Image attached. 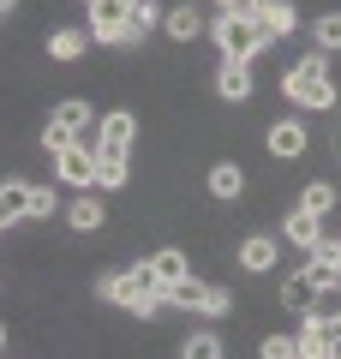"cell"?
Returning a JSON list of instances; mask_svg holds the SVG:
<instances>
[{"instance_id":"44dd1931","label":"cell","mask_w":341,"mask_h":359,"mask_svg":"<svg viewBox=\"0 0 341 359\" xmlns=\"http://www.w3.org/2000/svg\"><path fill=\"white\" fill-rule=\"evenodd\" d=\"M168 299H174V306H210V282H198V276H186V282H174L168 287Z\"/></svg>"},{"instance_id":"83f0119b","label":"cell","mask_w":341,"mask_h":359,"mask_svg":"<svg viewBox=\"0 0 341 359\" xmlns=\"http://www.w3.org/2000/svg\"><path fill=\"white\" fill-rule=\"evenodd\" d=\"M30 216H54V192L48 186H30Z\"/></svg>"},{"instance_id":"4fadbf2b","label":"cell","mask_w":341,"mask_h":359,"mask_svg":"<svg viewBox=\"0 0 341 359\" xmlns=\"http://www.w3.org/2000/svg\"><path fill=\"white\" fill-rule=\"evenodd\" d=\"M276 257H281V245L269 240V233H252V240L240 245V264L246 269H276Z\"/></svg>"},{"instance_id":"52a82bcc","label":"cell","mask_w":341,"mask_h":359,"mask_svg":"<svg viewBox=\"0 0 341 359\" xmlns=\"http://www.w3.org/2000/svg\"><path fill=\"white\" fill-rule=\"evenodd\" d=\"M317 299H323V287H317L312 276H305V269L281 282V306H288V311H300V318H305V311H317Z\"/></svg>"},{"instance_id":"ffe728a7","label":"cell","mask_w":341,"mask_h":359,"mask_svg":"<svg viewBox=\"0 0 341 359\" xmlns=\"http://www.w3.org/2000/svg\"><path fill=\"white\" fill-rule=\"evenodd\" d=\"M162 25V6L156 0H132V25H126V42H138L144 30H156Z\"/></svg>"},{"instance_id":"836d02e7","label":"cell","mask_w":341,"mask_h":359,"mask_svg":"<svg viewBox=\"0 0 341 359\" xmlns=\"http://www.w3.org/2000/svg\"><path fill=\"white\" fill-rule=\"evenodd\" d=\"M0 228H6V222H0Z\"/></svg>"},{"instance_id":"1f68e13d","label":"cell","mask_w":341,"mask_h":359,"mask_svg":"<svg viewBox=\"0 0 341 359\" xmlns=\"http://www.w3.org/2000/svg\"><path fill=\"white\" fill-rule=\"evenodd\" d=\"M329 245H335V269H341V240H329Z\"/></svg>"},{"instance_id":"2e32d148","label":"cell","mask_w":341,"mask_h":359,"mask_svg":"<svg viewBox=\"0 0 341 359\" xmlns=\"http://www.w3.org/2000/svg\"><path fill=\"white\" fill-rule=\"evenodd\" d=\"M210 192H215V198H240V192H246L240 162H215V168H210Z\"/></svg>"},{"instance_id":"3957f363","label":"cell","mask_w":341,"mask_h":359,"mask_svg":"<svg viewBox=\"0 0 341 359\" xmlns=\"http://www.w3.org/2000/svg\"><path fill=\"white\" fill-rule=\"evenodd\" d=\"M281 90H288V102L312 108V114L335 108V84H329L323 54H305V60H293V66H288V78H281Z\"/></svg>"},{"instance_id":"7402d4cb","label":"cell","mask_w":341,"mask_h":359,"mask_svg":"<svg viewBox=\"0 0 341 359\" xmlns=\"http://www.w3.org/2000/svg\"><path fill=\"white\" fill-rule=\"evenodd\" d=\"M66 222H72L78 233L102 228V198H72V210H66Z\"/></svg>"},{"instance_id":"5b68a950","label":"cell","mask_w":341,"mask_h":359,"mask_svg":"<svg viewBox=\"0 0 341 359\" xmlns=\"http://www.w3.org/2000/svg\"><path fill=\"white\" fill-rule=\"evenodd\" d=\"M126 25H132V0H90V36L126 42Z\"/></svg>"},{"instance_id":"e575fe53","label":"cell","mask_w":341,"mask_h":359,"mask_svg":"<svg viewBox=\"0 0 341 359\" xmlns=\"http://www.w3.org/2000/svg\"><path fill=\"white\" fill-rule=\"evenodd\" d=\"M84 6H90V0H84Z\"/></svg>"},{"instance_id":"8992f818","label":"cell","mask_w":341,"mask_h":359,"mask_svg":"<svg viewBox=\"0 0 341 359\" xmlns=\"http://www.w3.org/2000/svg\"><path fill=\"white\" fill-rule=\"evenodd\" d=\"M54 168H60V180H72V186H96V150H90L84 138L54 156Z\"/></svg>"},{"instance_id":"6da1fadb","label":"cell","mask_w":341,"mask_h":359,"mask_svg":"<svg viewBox=\"0 0 341 359\" xmlns=\"http://www.w3.org/2000/svg\"><path fill=\"white\" fill-rule=\"evenodd\" d=\"M96 294L114 299V306H126V311H138V318H150V311L168 306V282L150 269V257H144V264H132L126 276H102Z\"/></svg>"},{"instance_id":"9c48e42d","label":"cell","mask_w":341,"mask_h":359,"mask_svg":"<svg viewBox=\"0 0 341 359\" xmlns=\"http://www.w3.org/2000/svg\"><path fill=\"white\" fill-rule=\"evenodd\" d=\"M30 216V180H6L0 186V222L13 228V222H25Z\"/></svg>"},{"instance_id":"d6a6232c","label":"cell","mask_w":341,"mask_h":359,"mask_svg":"<svg viewBox=\"0 0 341 359\" xmlns=\"http://www.w3.org/2000/svg\"><path fill=\"white\" fill-rule=\"evenodd\" d=\"M0 347H6V323H0Z\"/></svg>"},{"instance_id":"7a4b0ae2","label":"cell","mask_w":341,"mask_h":359,"mask_svg":"<svg viewBox=\"0 0 341 359\" xmlns=\"http://www.w3.org/2000/svg\"><path fill=\"white\" fill-rule=\"evenodd\" d=\"M126 162H132V114L120 108V114L102 120V138H96V180H102V192L126 186Z\"/></svg>"},{"instance_id":"f546056e","label":"cell","mask_w":341,"mask_h":359,"mask_svg":"<svg viewBox=\"0 0 341 359\" xmlns=\"http://www.w3.org/2000/svg\"><path fill=\"white\" fill-rule=\"evenodd\" d=\"M222 13H252V0H215Z\"/></svg>"},{"instance_id":"4316f807","label":"cell","mask_w":341,"mask_h":359,"mask_svg":"<svg viewBox=\"0 0 341 359\" xmlns=\"http://www.w3.org/2000/svg\"><path fill=\"white\" fill-rule=\"evenodd\" d=\"M264 359H300V341H293V335H269V341H264Z\"/></svg>"},{"instance_id":"5bb4252c","label":"cell","mask_w":341,"mask_h":359,"mask_svg":"<svg viewBox=\"0 0 341 359\" xmlns=\"http://www.w3.org/2000/svg\"><path fill=\"white\" fill-rule=\"evenodd\" d=\"M305 276H312V282L323 287V294H329V287L341 282V269H335V245H329V240H323V245L312 252V264H305Z\"/></svg>"},{"instance_id":"30bf717a","label":"cell","mask_w":341,"mask_h":359,"mask_svg":"<svg viewBox=\"0 0 341 359\" xmlns=\"http://www.w3.org/2000/svg\"><path fill=\"white\" fill-rule=\"evenodd\" d=\"M252 18L269 30V36H288L293 30V6L288 0H252Z\"/></svg>"},{"instance_id":"7c38bea8","label":"cell","mask_w":341,"mask_h":359,"mask_svg":"<svg viewBox=\"0 0 341 359\" xmlns=\"http://www.w3.org/2000/svg\"><path fill=\"white\" fill-rule=\"evenodd\" d=\"M288 240L305 245V252H317V245H323V216H312V210H293V216H288Z\"/></svg>"},{"instance_id":"d6986e66","label":"cell","mask_w":341,"mask_h":359,"mask_svg":"<svg viewBox=\"0 0 341 359\" xmlns=\"http://www.w3.org/2000/svg\"><path fill=\"white\" fill-rule=\"evenodd\" d=\"M84 48H90V30H54V36H48V54H54V60H78Z\"/></svg>"},{"instance_id":"4dcf8cb0","label":"cell","mask_w":341,"mask_h":359,"mask_svg":"<svg viewBox=\"0 0 341 359\" xmlns=\"http://www.w3.org/2000/svg\"><path fill=\"white\" fill-rule=\"evenodd\" d=\"M13 6H18V0H0V18H6V13H13Z\"/></svg>"},{"instance_id":"277c9868","label":"cell","mask_w":341,"mask_h":359,"mask_svg":"<svg viewBox=\"0 0 341 359\" xmlns=\"http://www.w3.org/2000/svg\"><path fill=\"white\" fill-rule=\"evenodd\" d=\"M215 42H222V60H246V66H252L276 36H269L252 13H222V18H215Z\"/></svg>"},{"instance_id":"9a60e30c","label":"cell","mask_w":341,"mask_h":359,"mask_svg":"<svg viewBox=\"0 0 341 359\" xmlns=\"http://www.w3.org/2000/svg\"><path fill=\"white\" fill-rule=\"evenodd\" d=\"M300 150H305V126H300V120L269 126V156H300Z\"/></svg>"},{"instance_id":"8fae6325","label":"cell","mask_w":341,"mask_h":359,"mask_svg":"<svg viewBox=\"0 0 341 359\" xmlns=\"http://www.w3.org/2000/svg\"><path fill=\"white\" fill-rule=\"evenodd\" d=\"M54 126H66V132L78 138V132H90V126H96V108H90L84 96H66V102L54 108Z\"/></svg>"},{"instance_id":"ac0fdd59","label":"cell","mask_w":341,"mask_h":359,"mask_svg":"<svg viewBox=\"0 0 341 359\" xmlns=\"http://www.w3.org/2000/svg\"><path fill=\"white\" fill-rule=\"evenodd\" d=\"M150 269H156V276H162L168 287H174V282H186V276H192L186 252H174V245H168V252H156V257H150Z\"/></svg>"},{"instance_id":"484cf974","label":"cell","mask_w":341,"mask_h":359,"mask_svg":"<svg viewBox=\"0 0 341 359\" xmlns=\"http://www.w3.org/2000/svg\"><path fill=\"white\" fill-rule=\"evenodd\" d=\"M72 132H66V126H54V120H48V132H42V150H48V156H60V150H72Z\"/></svg>"},{"instance_id":"f1b7e54d","label":"cell","mask_w":341,"mask_h":359,"mask_svg":"<svg viewBox=\"0 0 341 359\" xmlns=\"http://www.w3.org/2000/svg\"><path fill=\"white\" fill-rule=\"evenodd\" d=\"M227 306H234V294H227V287H210V306H203V311H210V318H222Z\"/></svg>"},{"instance_id":"cb8c5ba5","label":"cell","mask_w":341,"mask_h":359,"mask_svg":"<svg viewBox=\"0 0 341 359\" xmlns=\"http://www.w3.org/2000/svg\"><path fill=\"white\" fill-rule=\"evenodd\" d=\"M312 36H317V54H335V48H341V13H323Z\"/></svg>"},{"instance_id":"d4e9b609","label":"cell","mask_w":341,"mask_h":359,"mask_svg":"<svg viewBox=\"0 0 341 359\" xmlns=\"http://www.w3.org/2000/svg\"><path fill=\"white\" fill-rule=\"evenodd\" d=\"M186 359H222V341H215L210 330H198V335L186 341Z\"/></svg>"},{"instance_id":"603a6c76","label":"cell","mask_w":341,"mask_h":359,"mask_svg":"<svg viewBox=\"0 0 341 359\" xmlns=\"http://www.w3.org/2000/svg\"><path fill=\"white\" fill-rule=\"evenodd\" d=\"M329 204H335V186H329V180H312L300 192V210H312V216H329Z\"/></svg>"},{"instance_id":"ba28073f","label":"cell","mask_w":341,"mask_h":359,"mask_svg":"<svg viewBox=\"0 0 341 359\" xmlns=\"http://www.w3.org/2000/svg\"><path fill=\"white\" fill-rule=\"evenodd\" d=\"M215 90H222L227 102H246V96H252V66H246V60H222V72H215Z\"/></svg>"},{"instance_id":"e0dca14e","label":"cell","mask_w":341,"mask_h":359,"mask_svg":"<svg viewBox=\"0 0 341 359\" xmlns=\"http://www.w3.org/2000/svg\"><path fill=\"white\" fill-rule=\"evenodd\" d=\"M162 25H168V36H174V42H198L203 18H198V6H174V13H168Z\"/></svg>"}]
</instances>
